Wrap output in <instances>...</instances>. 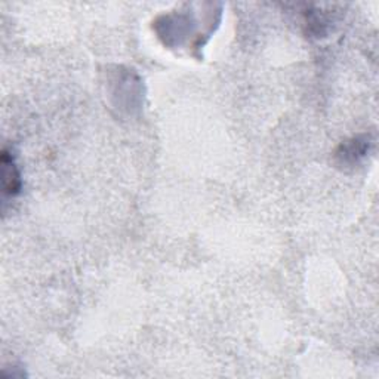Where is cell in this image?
Wrapping results in <instances>:
<instances>
[{"mask_svg":"<svg viewBox=\"0 0 379 379\" xmlns=\"http://www.w3.org/2000/svg\"><path fill=\"white\" fill-rule=\"evenodd\" d=\"M2 182H4V193L6 196H13L20 192L21 188L20 173L6 150L2 154Z\"/></svg>","mask_w":379,"mask_h":379,"instance_id":"cell-1","label":"cell"}]
</instances>
